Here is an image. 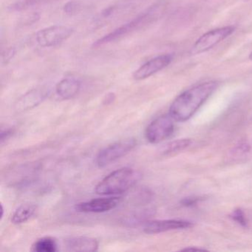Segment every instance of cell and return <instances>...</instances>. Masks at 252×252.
Here are the masks:
<instances>
[{
    "label": "cell",
    "mask_w": 252,
    "mask_h": 252,
    "mask_svg": "<svg viewBox=\"0 0 252 252\" xmlns=\"http://www.w3.org/2000/svg\"><path fill=\"white\" fill-rule=\"evenodd\" d=\"M218 85V82L210 81L189 88L174 100L169 115L175 122L189 120L215 92Z\"/></svg>",
    "instance_id": "obj_1"
},
{
    "label": "cell",
    "mask_w": 252,
    "mask_h": 252,
    "mask_svg": "<svg viewBox=\"0 0 252 252\" xmlns=\"http://www.w3.org/2000/svg\"><path fill=\"white\" fill-rule=\"evenodd\" d=\"M139 178V174L132 168H121L113 171L100 181L95 187V191L101 195L122 194L133 187Z\"/></svg>",
    "instance_id": "obj_2"
},
{
    "label": "cell",
    "mask_w": 252,
    "mask_h": 252,
    "mask_svg": "<svg viewBox=\"0 0 252 252\" xmlns=\"http://www.w3.org/2000/svg\"><path fill=\"white\" fill-rule=\"evenodd\" d=\"M158 12V6L155 5V6L151 7L147 11L141 13L140 15L135 17L133 20L128 22L127 23L120 26L118 29H115L111 33H108L101 39L95 41L93 46L95 48L102 46L106 44L115 42L118 39H120L121 38L125 37L135 31L139 30L141 28L152 23L156 18Z\"/></svg>",
    "instance_id": "obj_3"
},
{
    "label": "cell",
    "mask_w": 252,
    "mask_h": 252,
    "mask_svg": "<svg viewBox=\"0 0 252 252\" xmlns=\"http://www.w3.org/2000/svg\"><path fill=\"white\" fill-rule=\"evenodd\" d=\"M137 142L134 138L122 140L105 147L98 153L95 158V163L99 168L105 167L113 162L122 158L132 151Z\"/></svg>",
    "instance_id": "obj_4"
},
{
    "label": "cell",
    "mask_w": 252,
    "mask_h": 252,
    "mask_svg": "<svg viewBox=\"0 0 252 252\" xmlns=\"http://www.w3.org/2000/svg\"><path fill=\"white\" fill-rule=\"evenodd\" d=\"M170 115H165L155 119L146 129L147 141L152 144H158L169 138L175 131V124Z\"/></svg>",
    "instance_id": "obj_5"
},
{
    "label": "cell",
    "mask_w": 252,
    "mask_h": 252,
    "mask_svg": "<svg viewBox=\"0 0 252 252\" xmlns=\"http://www.w3.org/2000/svg\"><path fill=\"white\" fill-rule=\"evenodd\" d=\"M235 31L234 26H225L209 31L202 35L191 48V54H200L206 52L216 46L220 42L231 36Z\"/></svg>",
    "instance_id": "obj_6"
},
{
    "label": "cell",
    "mask_w": 252,
    "mask_h": 252,
    "mask_svg": "<svg viewBox=\"0 0 252 252\" xmlns=\"http://www.w3.org/2000/svg\"><path fill=\"white\" fill-rule=\"evenodd\" d=\"M73 29L68 26H54L37 32L36 40L42 48H51L60 45L70 37Z\"/></svg>",
    "instance_id": "obj_7"
},
{
    "label": "cell",
    "mask_w": 252,
    "mask_h": 252,
    "mask_svg": "<svg viewBox=\"0 0 252 252\" xmlns=\"http://www.w3.org/2000/svg\"><path fill=\"white\" fill-rule=\"evenodd\" d=\"M173 56L172 54H163L152 59L141 66L133 73L135 80H144L156 74L158 72L166 68L172 63Z\"/></svg>",
    "instance_id": "obj_8"
},
{
    "label": "cell",
    "mask_w": 252,
    "mask_h": 252,
    "mask_svg": "<svg viewBox=\"0 0 252 252\" xmlns=\"http://www.w3.org/2000/svg\"><path fill=\"white\" fill-rule=\"evenodd\" d=\"M118 197H101L89 201L78 203L75 206L76 211L85 213H102L115 209L119 204Z\"/></svg>",
    "instance_id": "obj_9"
},
{
    "label": "cell",
    "mask_w": 252,
    "mask_h": 252,
    "mask_svg": "<svg viewBox=\"0 0 252 252\" xmlns=\"http://www.w3.org/2000/svg\"><path fill=\"white\" fill-rule=\"evenodd\" d=\"M191 226V222L182 220H158L146 222L144 231L148 234H156L173 230L184 229Z\"/></svg>",
    "instance_id": "obj_10"
},
{
    "label": "cell",
    "mask_w": 252,
    "mask_h": 252,
    "mask_svg": "<svg viewBox=\"0 0 252 252\" xmlns=\"http://www.w3.org/2000/svg\"><path fill=\"white\" fill-rule=\"evenodd\" d=\"M48 95V91L45 88H38L31 90L17 100L15 104V110L18 112L32 110L43 102Z\"/></svg>",
    "instance_id": "obj_11"
},
{
    "label": "cell",
    "mask_w": 252,
    "mask_h": 252,
    "mask_svg": "<svg viewBox=\"0 0 252 252\" xmlns=\"http://www.w3.org/2000/svg\"><path fill=\"white\" fill-rule=\"evenodd\" d=\"M64 245L69 252H95L98 248V240L88 237H70L65 240Z\"/></svg>",
    "instance_id": "obj_12"
},
{
    "label": "cell",
    "mask_w": 252,
    "mask_h": 252,
    "mask_svg": "<svg viewBox=\"0 0 252 252\" xmlns=\"http://www.w3.org/2000/svg\"><path fill=\"white\" fill-rule=\"evenodd\" d=\"M80 89V81L75 78H65L57 84L56 93L60 98L67 100L76 96Z\"/></svg>",
    "instance_id": "obj_13"
},
{
    "label": "cell",
    "mask_w": 252,
    "mask_h": 252,
    "mask_svg": "<svg viewBox=\"0 0 252 252\" xmlns=\"http://www.w3.org/2000/svg\"><path fill=\"white\" fill-rule=\"evenodd\" d=\"M36 206L32 204H23L17 208L13 214L11 222L14 224H22L27 222L34 215Z\"/></svg>",
    "instance_id": "obj_14"
},
{
    "label": "cell",
    "mask_w": 252,
    "mask_h": 252,
    "mask_svg": "<svg viewBox=\"0 0 252 252\" xmlns=\"http://www.w3.org/2000/svg\"><path fill=\"white\" fill-rule=\"evenodd\" d=\"M32 250L36 252H55L58 250L57 241L51 237H42L33 245Z\"/></svg>",
    "instance_id": "obj_15"
},
{
    "label": "cell",
    "mask_w": 252,
    "mask_h": 252,
    "mask_svg": "<svg viewBox=\"0 0 252 252\" xmlns=\"http://www.w3.org/2000/svg\"><path fill=\"white\" fill-rule=\"evenodd\" d=\"M191 144V141L188 138L184 139H178L176 141H172L169 143L166 147L163 148L162 153L163 156H171V155L176 154L183 150L189 147Z\"/></svg>",
    "instance_id": "obj_16"
},
{
    "label": "cell",
    "mask_w": 252,
    "mask_h": 252,
    "mask_svg": "<svg viewBox=\"0 0 252 252\" xmlns=\"http://www.w3.org/2000/svg\"><path fill=\"white\" fill-rule=\"evenodd\" d=\"M51 1L53 0H18L12 5L11 8L14 11H23L35 5L46 3Z\"/></svg>",
    "instance_id": "obj_17"
},
{
    "label": "cell",
    "mask_w": 252,
    "mask_h": 252,
    "mask_svg": "<svg viewBox=\"0 0 252 252\" xmlns=\"http://www.w3.org/2000/svg\"><path fill=\"white\" fill-rule=\"evenodd\" d=\"M231 218L241 226L247 227L248 220L246 219L244 212L240 209H237L232 212L231 215Z\"/></svg>",
    "instance_id": "obj_18"
},
{
    "label": "cell",
    "mask_w": 252,
    "mask_h": 252,
    "mask_svg": "<svg viewBox=\"0 0 252 252\" xmlns=\"http://www.w3.org/2000/svg\"><path fill=\"white\" fill-rule=\"evenodd\" d=\"M16 54V50L14 48H8V50H5V52L2 53V63H8L10 60L14 58Z\"/></svg>",
    "instance_id": "obj_19"
},
{
    "label": "cell",
    "mask_w": 252,
    "mask_h": 252,
    "mask_svg": "<svg viewBox=\"0 0 252 252\" xmlns=\"http://www.w3.org/2000/svg\"><path fill=\"white\" fill-rule=\"evenodd\" d=\"M200 200H201L200 197H187V198L184 199V200L181 201V203H182L183 206H192L197 204Z\"/></svg>",
    "instance_id": "obj_20"
},
{
    "label": "cell",
    "mask_w": 252,
    "mask_h": 252,
    "mask_svg": "<svg viewBox=\"0 0 252 252\" xmlns=\"http://www.w3.org/2000/svg\"><path fill=\"white\" fill-rule=\"evenodd\" d=\"M78 9V5L75 2H68L64 6V11L66 14H72L76 12Z\"/></svg>",
    "instance_id": "obj_21"
},
{
    "label": "cell",
    "mask_w": 252,
    "mask_h": 252,
    "mask_svg": "<svg viewBox=\"0 0 252 252\" xmlns=\"http://www.w3.org/2000/svg\"><path fill=\"white\" fill-rule=\"evenodd\" d=\"M13 133V131L11 129H6V130H2L1 132V137H0V139H1V142L3 143L4 141L8 139L10 136H11V134Z\"/></svg>",
    "instance_id": "obj_22"
},
{
    "label": "cell",
    "mask_w": 252,
    "mask_h": 252,
    "mask_svg": "<svg viewBox=\"0 0 252 252\" xmlns=\"http://www.w3.org/2000/svg\"><path fill=\"white\" fill-rule=\"evenodd\" d=\"M115 99V95L113 94H109V95H107L106 97V103L108 104V103L112 102L113 101V100Z\"/></svg>",
    "instance_id": "obj_23"
},
{
    "label": "cell",
    "mask_w": 252,
    "mask_h": 252,
    "mask_svg": "<svg viewBox=\"0 0 252 252\" xmlns=\"http://www.w3.org/2000/svg\"><path fill=\"white\" fill-rule=\"evenodd\" d=\"M182 251H205L203 249H199V248H186Z\"/></svg>",
    "instance_id": "obj_24"
},
{
    "label": "cell",
    "mask_w": 252,
    "mask_h": 252,
    "mask_svg": "<svg viewBox=\"0 0 252 252\" xmlns=\"http://www.w3.org/2000/svg\"><path fill=\"white\" fill-rule=\"evenodd\" d=\"M3 214H4L3 206H2V205H1V218H3Z\"/></svg>",
    "instance_id": "obj_25"
},
{
    "label": "cell",
    "mask_w": 252,
    "mask_h": 252,
    "mask_svg": "<svg viewBox=\"0 0 252 252\" xmlns=\"http://www.w3.org/2000/svg\"><path fill=\"white\" fill-rule=\"evenodd\" d=\"M249 60L252 61V51L250 53V54H249Z\"/></svg>",
    "instance_id": "obj_26"
},
{
    "label": "cell",
    "mask_w": 252,
    "mask_h": 252,
    "mask_svg": "<svg viewBox=\"0 0 252 252\" xmlns=\"http://www.w3.org/2000/svg\"><path fill=\"white\" fill-rule=\"evenodd\" d=\"M243 1H245V2H248V1H249V0H243Z\"/></svg>",
    "instance_id": "obj_27"
}]
</instances>
